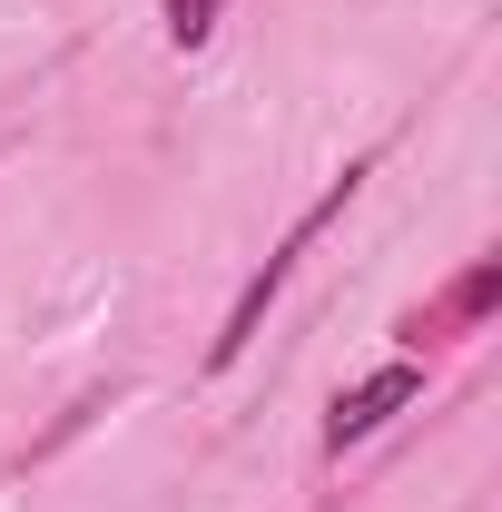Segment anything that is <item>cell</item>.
I'll return each instance as SVG.
<instances>
[{
	"label": "cell",
	"instance_id": "1",
	"mask_svg": "<svg viewBox=\"0 0 502 512\" xmlns=\"http://www.w3.org/2000/svg\"><path fill=\"white\" fill-rule=\"evenodd\" d=\"M365 188V158H355V168H345V178H335V188L315 197L306 217H296V227H286V247L266 256V266H256L247 286H237V306H227V325H217V345H207V375H227V365H237V355H247L256 345V325H266V306H276V286H286V276H296V256L315 247V227H325V217H345V197Z\"/></svg>",
	"mask_w": 502,
	"mask_h": 512
},
{
	"label": "cell",
	"instance_id": "2",
	"mask_svg": "<svg viewBox=\"0 0 502 512\" xmlns=\"http://www.w3.org/2000/svg\"><path fill=\"white\" fill-rule=\"evenodd\" d=\"M414 394H424V365H414V355L375 365L355 394H335V414H325V453H345V444H365V434H384V424H394Z\"/></svg>",
	"mask_w": 502,
	"mask_h": 512
},
{
	"label": "cell",
	"instance_id": "3",
	"mask_svg": "<svg viewBox=\"0 0 502 512\" xmlns=\"http://www.w3.org/2000/svg\"><path fill=\"white\" fill-rule=\"evenodd\" d=\"M493 296H502V266H493V256H473V266H463V286L443 296L434 316H404V335L424 345V335H443V325H473V316H493Z\"/></svg>",
	"mask_w": 502,
	"mask_h": 512
},
{
	"label": "cell",
	"instance_id": "4",
	"mask_svg": "<svg viewBox=\"0 0 502 512\" xmlns=\"http://www.w3.org/2000/svg\"><path fill=\"white\" fill-rule=\"evenodd\" d=\"M217 10H227V0H168V40H178V50H197V40L217 30Z\"/></svg>",
	"mask_w": 502,
	"mask_h": 512
}]
</instances>
